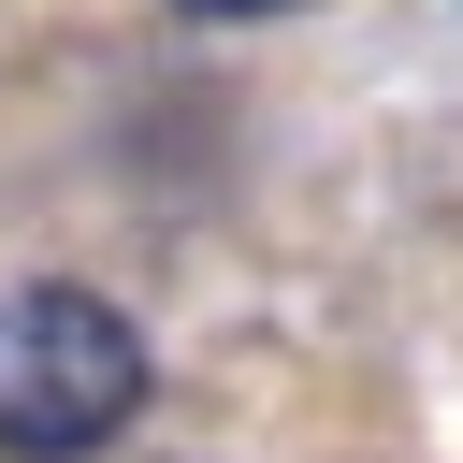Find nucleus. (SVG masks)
<instances>
[{
  "label": "nucleus",
  "instance_id": "nucleus-1",
  "mask_svg": "<svg viewBox=\"0 0 463 463\" xmlns=\"http://www.w3.org/2000/svg\"><path fill=\"white\" fill-rule=\"evenodd\" d=\"M159 362H145V318L87 275H29L0 289V463H87L145 420Z\"/></svg>",
  "mask_w": 463,
  "mask_h": 463
},
{
  "label": "nucleus",
  "instance_id": "nucleus-2",
  "mask_svg": "<svg viewBox=\"0 0 463 463\" xmlns=\"http://www.w3.org/2000/svg\"><path fill=\"white\" fill-rule=\"evenodd\" d=\"M174 14H203V29H246V14H304V0H174Z\"/></svg>",
  "mask_w": 463,
  "mask_h": 463
}]
</instances>
